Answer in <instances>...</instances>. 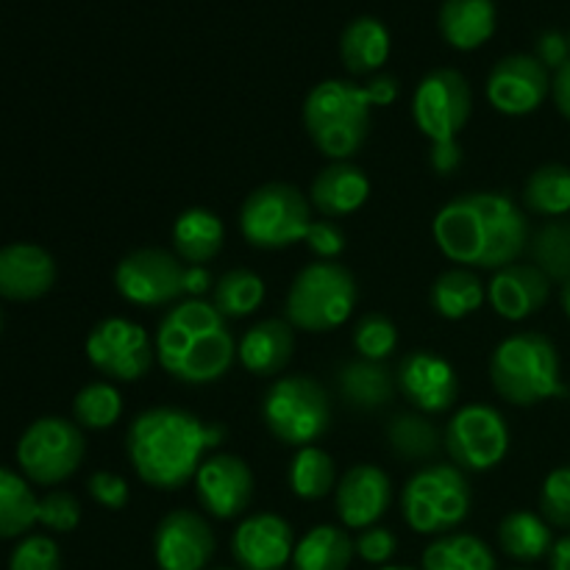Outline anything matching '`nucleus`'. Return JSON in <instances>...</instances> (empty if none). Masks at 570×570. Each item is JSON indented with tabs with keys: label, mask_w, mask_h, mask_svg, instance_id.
<instances>
[{
	"label": "nucleus",
	"mask_w": 570,
	"mask_h": 570,
	"mask_svg": "<svg viewBox=\"0 0 570 570\" xmlns=\"http://www.w3.org/2000/svg\"><path fill=\"white\" fill-rule=\"evenodd\" d=\"M289 490L298 495L301 501H321L337 490V465H334L332 454L317 445H306L298 449L289 465Z\"/></svg>",
	"instance_id": "obj_37"
},
{
	"label": "nucleus",
	"mask_w": 570,
	"mask_h": 570,
	"mask_svg": "<svg viewBox=\"0 0 570 570\" xmlns=\"http://www.w3.org/2000/svg\"><path fill=\"white\" fill-rule=\"evenodd\" d=\"M365 89L367 95H371L373 106H393L401 92V83L399 78L390 76V72H376V76L365 83Z\"/></svg>",
	"instance_id": "obj_49"
},
{
	"label": "nucleus",
	"mask_w": 570,
	"mask_h": 570,
	"mask_svg": "<svg viewBox=\"0 0 570 570\" xmlns=\"http://www.w3.org/2000/svg\"><path fill=\"white\" fill-rule=\"evenodd\" d=\"M371 198V181L354 161H332L315 176L309 187V204L328 220L348 217Z\"/></svg>",
	"instance_id": "obj_23"
},
{
	"label": "nucleus",
	"mask_w": 570,
	"mask_h": 570,
	"mask_svg": "<svg viewBox=\"0 0 570 570\" xmlns=\"http://www.w3.org/2000/svg\"><path fill=\"white\" fill-rule=\"evenodd\" d=\"M432 234L454 265L495 273L527 250L529 220L510 195L468 193L451 198L434 215Z\"/></svg>",
	"instance_id": "obj_1"
},
{
	"label": "nucleus",
	"mask_w": 570,
	"mask_h": 570,
	"mask_svg": "<svg viewBox=\"0 0 570 570\" xmlns=\"http://www.w3.org/2000/svg\"><path fill=\"white\" fill-rule=\"evenodd\" d=\"M379 570H415V568H404V566H384V568H379Z\"/></svg>",
	"instance_id": "obj_54"
},
{
	"label": "nucleus",
	"mask_w": 570,
	"mask_h": 570,
	"mask_svg": "<svg viewBox=\"0 0 570 570\" xmlns=\"http://www.w3.org/2000/svg\"><path fill=\"white\" fill-rule=\"evenodd\" d=\"M443 445L465 473L493 471L510 454V426L495 406L465 404L445 423Z\"/></svg>",
	"instance_id": "obj_11"
},
{
	"label": "nucleus",
	"mask_w": 570,
	"mask_h": 570,
	"mask_svg": "<svg viewBox=\"0 0 570 570\" xmlns=\"http://www.w3.org/2000/svg\"><path fill=\"white\" fill-rule=\"evenodd\" d=\"M432 309L445 321H462V317L473 315L482 309L488 289H484L482 278L468 267H451L443 271L432 284Z\"/></svg>",
	"instance_id": "obj_31"
},
{
	"label": "nucleus",
	"mask_w": 570,
	"mask_h": 570,
	"mask_svg": "<svg viewBox=\"0 0 570 570\" xmlns=\"http://www.w3.org/2000/svg\"><path fill=\"white\" fill-rule=\"evenodd\" d=\"M226 243V228L215 212L204 206L181 212L173 223V250L187 265L204 267L206 262L215 259Z\"/></svg>",
	"instance_id": "obj_27"
},
{
	"label": "nucleus",
	"mask_w": 570,
	"mask_h": 570,
	"mask_svg": "<svg viewBox=\"0 0 570 570\" xmlns=\"http://www.w3.org/2000/svg\"><path fill=\"white\" fill-rule=\"evenodd\" d=\"M215 557V532L195 510H173L154 532L159 570H206Z\"/></svg>",
	"instance_id": "obj_18"
},
{
	"label": "nucleus",
	"mask_w": 570,
	"mask_h": 570,
	"mask_svg": "<svg viewBox=\"0 0 570 570\" xmlns=\"http://www.w3.org/2000/svg\"><path fill=\"white\" fill-rule=\"evenodd\" d=\"M198 504L217 521L239 518L254 499V471L237 454H215L204 460L193 479Z\"/></svg>",
	"instance_id": "obj_17"
},
{
	"label": "nucleus",
	"mask_w": 570,
	"mask_h": 570,
	"mask_svg": "<svg viewBox=\"0 0 570 570\" xmlns=\"http://www.w3.org/2000/svg\"><path fill=\"white\" fill-rule=\"evenodd\" d=\"M549 570H570V534L560 538L549 554Z\"/></svg>",
	"instance_id": "obj_52"
},
{
	"label": "nucleus",
	"mask_w": 570,
	"mask_h": 570,
	"mask_svg": "<svg viewBox=\"0 0 570 570\" xmlns=\"http://www.w3.org/2000/svg\"><path fill=\"white\" fill-rule=\"evenodd\" d=\"M354 549H356V554H360L365 562L384 568L395 557V549H399V538L393 534V529L371 527V529H362L360 538L354 540Z\"/></svg>",
	"instance_id": "obj_44"
},
{
	"label": "nucleus",
	"mask_w": 570,
	"mask_h": 570,
	"mask_svg": "<svg viewBox=\"0 0 570 570\" xmlns=\"http://www.w3.org/2000/svg\"><path fill=\"white\" fill-rule=\"evenodd\" d=\"M471 482L454 462L421 468L401 490V515L417 534L443 538L471 515Z\"/></svg>",
	"instance_id": "obj_6"
},
{
	"label": "nucleus",
	"mask_w": 570,
	"mask_h": 570,
	"mask_svg": "<svg viewBox=\"0 0 570 570\" xmlns=\"http://www.w3.org/2000/svg\"><path fill=\"white\" fill-rule=\"evenodd\" d=\"M39 518V499L28 488V479L0 468V540L20 538Z\"/></svg>",
	"instance_id": "obj_35"
},
{
	"label": "nucleus",
	"mask_w": 570,
	"mask_h": 570,
	"mask_svg": "<svg viewBox=\"0 0 570 570\" xmlns=\"http://www.w3.org/2000/svg\"><path fill=\"white\" fill-rule=\"evenodd\" d=\"M390 504H393V482L382 468L371 465V462L351 465L334 490L337 518L345 529H356V532L379 527V521L387 515Z\"/></svg>",
	"instance_id": "obj_19"
},
{
	"label": "nucleus",
	"mask_w": 570,
	"mask_h": 570,
	"mask_svg": "<svg viewBox=\"0 0 570 570\" xmlns=\"http://www.w3.org/2000/svg\"><path fill=\"white\" fill-rule=\"evenodd\" d=\"M518 570H527V568H518Z\"/></svg>",
	"instance_id": "obj_57"
},
{
	"label": "nucleus",
	"mask_w": 570,
	"mask_h": 570,
	"mask_svg": "<svg viewBox=\"0 0 570 570\" xmlns=\"http://www.w3.org/2000/svg\"><path fill=\"white\" fill-rule=\"evenodd\" d=\"M543 515L529 510H515L501 518L499 523V546L507 557L515 562H538L551 554L554 549V532Z\"/></svg>",
	"instance_id": "obj_29"
},
{
	"label": "nucleus",
	"mask_w": 570,
	"mask_h": 570,
	"mask_svg": "<svg viewBox=\"0 0 570 570\" xmlns=\"http://www.w3.org/2000/svg\"><path fill=\"white\" fill-rule=\"evenodd\" d=\"M295 351V332L282 317H267L243 334L237 356L250 376L273 379L289 365Z\"/></svg>",
	"instance_id": "obj_24"
},
{
	"label": "nucleus",
	"mask_w": 570,
	"mask_h": 570,
	"mask_svg": "<svg viewBox=\"0 0 570 570\" xmlns=\"http://www.w3.org/2000/svg\"><path fill=\"white\" fill-rule=\"evenodd\" d=\"M220 570H228V568H220Z\"/></svg>",
	"instance_id": "obj_58"
},
{
	"label": "nucleus",
	"mask_w": 570,
	"mask_h": 570,
	"mask_svg": "<svg viewBox=\"0 0 570 570\" xmlns=\"http://www.w3.org/2000/svg\"><path fill=\"white\" fill-rule=\"evenodd\" d=\"M551 92V76L532 53L504 56L488 76V100L499 115L523 117L543 106Z\"/></svg>",
	"instance_id": "obj_15"
},
{
	"label": "nucleus",
	"mask_w": 570,
	"mask_h": 570,
	"mask_svg": "<svg viewBox=\"0 0 570 570\" xmlns=\"http://www.w3.org/2000/svg\"><path fill=\"white\" fill-rule=\"evenodd\" d=\"M262 421L278 443L306 449L332 429V399L317 379L282 376L262 399Z\"/></svg>",
	"instance_id": "obj_8"
},
{
	"label": "nucleus",
	"mask_w": 570,
	"mask_h": 570,
	"mask_svg": "<svg viewBox=\"0 0 570 570\" xmlns=\"http://www.w3.org/2000/svg\"><path fill=\"white\" fill-rule=\"evenodd\" d=\"M523 206H527L529 212H534V215L549 217V220L568 217L570 167L557 165V161L538 167V170L527 178V184H523Z\"/></svg>",
	"instance_id": "obj_34"
},
{
	"label": "nucleus",
	"mask_w": 570,
	"mask_h": 570,
	"mask_svg": "<svg viewBox=\"0 0 570 570\" xmlns=\"http://www.w3.org/2000/svg\"><path fill=\"white\" fill-rule=\"evenodd\" d=\"M87 360L111 382H139L154 367L156 345L139 323L106 317L89 332Z\"/></svg>",
	"instance_id": "obj_13"
},
{
	"label": "nucleus",
	"mask_w": 570,
	"mask_h": 570,
	"mask_svg": "<svg viewBox=\"0 0 570 570\" xmlns=\"http://www.w3.org/2000/svg\"><path fill=\"white\" fill-rule=\"evenodd\" d=\"M493 0H443L438 26L445 42L456 50H476L495 33Z\"/></svg>",
	"instance_id": "obj_26"
},
{
	"label": "nucleus",
	"mask_w": 570,
	"mask_h": 570,
	"mask_svg": "<svg viewBox=\"0 0 570 570\" xmlns=\"http://www.w3.org/2000/svg\"><path fill=\"white\" fill-rule=\"evenodd\" d=\"M337 387L351 410L379 412L393 401L399 384H395V373L384 362H371L356 356V360L345 362L340 367Z\"/></svg>",
	"instance_id": "obj_25"
},
{
	"label": "nucleus",
	"mask_w": 570,
	"mask_h": 570,
	"mask_svg": "<svg viewBox=\"0 0 570 570\" xmlns=\"http://www.w3.org/2000/svg\"><path fill=\"white\" fill-rule=\"evenodd\" d=\"M154 345L161 371L189 387L220 382L237 356L226 317L204 298H187L173 306L156 328Z\"/></svg>",
	"instance_id": "obj_3"
},
{
	"label": "nucleus",
	"mask_w": 570,
	"mask_h": 570,
	"mask_svg": "<svg viewBox=\"0 0 570 570\" xmlns=\"http://www.w3.org/2000/svg\"><path fill=\"white\" fill-rule=\"evenodd\" d=\"M184 273L176 254L165 248H137L115 267V287L134 306H167L184 295Z\"/></svg>",
	"instance_id": "obj_14"
},
{
	"label": "nucleus",
	"mask_w": 570,
	"mask_h": 570,
	"mask_svg": "<svg viewBox=\"0 0 570 570\" xmlns=\"http://www.w3.org/2000/svg\"><path fill=\"white\" fill-rule=\"evenodd\" d=\"M293 527L276 512L243 518L232 534V557L243 570H282L293 562Z\"/></svg>",
	"instance_id": "obj_20"
},
{
	"label": "nucleus",
	"mask_w": 570,
	"mask_h": 570,
	"mask_svg": "<svg viewBox=\"0 0 570 570\" xmlns=\"http://www.w3.org/2000/svg\"><path fill=\"white\" fill-rule=\"evenodd\" d=\"M423 570H495L490 546L476 534L451 532L438 538L423 551Z\"/></svg>",
	"instance_id": "obj_32"
},
{
	"label": "nucleus",
	"mask_w": 570,
	"mask_h": 570,
	"mask_svg": "<svg viewBox=\"0 0 570 570\" xmlns=\"http://www.w3.org/2000/svg\"><path fill=\"white\" fill-rule=\"evenodd\" d=\"M9 570H61L59 546L45 534H31L11 551Z\"/></svg>",
	"instance_id": "obj_42"
},
{
	"label": "nucleus",
	"mask_w": 570,
	"mask_h": 570,
	"mask_svg": "<svg viewBox=\"0 0 570 570\" xmlns=\"http://www.w3.org/2000/svg\"><path fill=\"white\" fill-rule=\"evenodd\" d=\"M265 304V282L248 267H232L212 287V306L223 317H248Z\"/></svg>",
	"instance_id": "obj_36"
},
{
	"label": "nucleus",
	"mask_w": 570,
	"mask_h": 570,
	"mask_svg": "<svg viewBox=\"0 0 570 570\" xmlns=\"http://www.w3.org/2000/svg\"><path fill=\"white\" fill-rule=\"evenodd\" d=\"M356 289L354 273L337 262H312L293 278L284 304V315L293 328L309 334H326L348 323L354 315Z\"/></svg>",
	"instance_id": "obj_7"
},
{
	"label": "nucleus",
	"mask_w": 570,
	"mask_h": 570,
	"mask_svg": "<svg viewBox=\"0 0 570 570\" xmlns=\"http://www.w3.org/2000/svg\"><path fill=\"white\" fill-rule=\"evenodd\" d=\"M42 527L53 529V532H72L81 523V504L67 490H50L48 495L39 499V518Z\"/></svg>",
	"instance_id": "obj_43"
},
{
	"label": "nucleus",
	"mask_w": 570,
	"mask_h": 570,
	"mask_svg": "<svg viewBox=\"0 0 570 570\" xmlns=\"http://www.w3.org/2000/svg\"><path fill=\"white\" fill-rule=\"evenodd\" d=\"M560 304H562V309H566V315L570 317V282L562 284V289H560Z\"/></svg>",
	"instance_id": "obj_53"
},
{
	"label": "nucleus",
	"mask_w": 570,
	"mask_h": 570,
	"mask_svg": "<svg viewBox=\"0 0 570 570\" xmlns=\"http://www.w3.org/2000/svg\"><path fill=\"white\" fill-rule=\"evenodd\" d=\"M551 95H554V104L560 109V115L570 120V61L566 67H560L554 72V78H551Z\"/></svg>",
	"instance_id": "obj_51"
},
{
	"label": "nucleus",
	"mask_w": 570,
	"mask_h": 570,
	"mask_svg": "<svg viewBox=\"0 0 570 570\" xmlns=\"http://www.w3.org/2000/svg\"><path fill=\"white\" fill-rule=\"evenodd\" d=\"M122 415V395L115 384L109 382H92L87 387L78 390L72 399V417L81 429H109L120 421Z\"/></svg>",
	"instance_id": "obj_39"
},
{
	"label": "nucleus",
	"mask_w": 570,
	"mask_h": 570,
	"mask_svg": "<svg viewBox=\"0 0 570 570\" xmlns=\"http://www.w3.org/2000/svg\"><path fill=\"white\" fill-rule=\"evenodd\" d=\"M87 490L100 507H106V510H126V504L131 501L128 482L111 471H95L92 476H89Z\"/></svg>",
	"instance_id": "obj_46"
},
{
	"label": "nucleus",
	"mask_w": 570,
	"mask_h": 570,
	"mask_svg": "<svg viewBox=\"0 0 570 570\" xmlns=\"http://www.w3.org/2000/svg\"><path fill=\"white\" fill-rule=\"evenodd\" d=\"M540 515L557 529H570V465H560L540 488Z\"/></svg>",
	"instance_id": "obj_41"
},
{
	"label": "nucleus",
	"mask_w": 570,
	"mask_h": 570,
	"mask_svg": "<svg viewBox=\"0 0 570 570\" xmlns=\"http://www.w3.org/2000/svg\"><path fill=\"white\" fill-rule=\"evenodd\" d=\"M309 226V198L295 184H262L239 206V232L245 243L259 250H282L304 243Z\"/></svg>",
	"instance_id": "obj_9"
},
{
	"label": "nucleus",
	"mask_w": 570,
	"mask_h": 570,
	"mask_svg": "<svg viewBox=\"0 0 570 570\" xmlns=\"http://www.w3.org/2000/svg\"><path fill=\"white\" fill-rule=\"evenodd\" d=\"M226 429L209 426L181 406H150L139 412L126 434L134 471L148 488L173 493L187 488Z\"/></svg>",
	"instance_id": "obj_2"
},
{
	"label": "nucleus",
	"mask_w": 570,
	"mask_h": 570,
	"mask_svg": "<svg viewBox=\"0 0 570 570\" xmlns=\"http://www.w3.org/2000/svg\"><path fill=\"white\" fill-rule=\"evenodd\" d=\"M395 384H399L401 395L410 401L412 410L423 412V415H443L460 399L456 371L449 360L434 351L406 354L395 371Z\"/></svg>",
	"instance_id": "obj_16"
},
{
	"label": "nucleus",
	"mask_w": 570,
	"mask_h": 570,
	"mask_svg": "<svg viewBox=\"0 0 570 570\" xmlns=\"http://www.w3.org/2000/svg\"><path fill=\"white\" fill-rule=\"evenodd\" d=\"M490 382L512 406H534L568 393L560 351L540 332H518L501 340L490 356Z\"/></svg>",
	"instance_id": "obj_4"
},
{
	"label": "nucleus",
	"mask_w": 570,
	"mask_h": 570,
	"mask_svg": "<svg viewBox=\"0 0 570 570\" xmlns=\"http://www.w3.org/2000/svg\"><path fill=\"white\" fill-rule=\"evenodd\" d=\"M340 59L351 76H373L390 59V31L376 17H356L340 37Z\"/></svg>",
	"instance_id": "obj_28"
},
{
	"label": "nucleus",
	"mask_w": 570,
	"mask_h": 570,
	"mask_svg": "<svg viewBox=\"0 0 570 570\" xmlns=\"http://www.w3.org/2000/svg\"><path fill=\"white\" fill-rule=\"evenodd\" d=\"M87 443L78 423L65 417H39L22 432L17 443V462L28 482L53 484L67 482L81 468Z\"/></svg>",
	"instance_id": "obj_10"
},
{
	"label": "nucleus",
	"mask_w": 570,
	"mask_h": 570,
	"mask_svg": "<svg viewBox=\"0 0 570 570\" xmlns=\"http://www.w3.org/2000/svg\"><path fill=\"white\" fill-rule=\"evenodd\" d=\"M354 540L348 532L332 523L309 529L295 543L293 568L295 570H348L354 560Z\"/></svg>",
	"instance_id": "obj_30"
},
{
	"label": "nucleus",
	"mask_w": 570,
	"mask_h": 570,
	"mask_svg": "<svg viewBox=\"0 0 570 570\" xmlns=\"http://www.w3.org/2000/svg\"><path fill=\"white\" fill-rule=\"evenodd\" d=\"M387 445L406 462L432 460L443 449V434L423 412H399L387 423Z\"/></svg>",
	"instance_id": "obj_33"
},
{
	"label": "nucleus",
	"mask_w": 570,
	"mask_h": 570,
	"mask_svg": "<svg viewBox=\"0 0 570 570\" xmlns=\"http://www.w3.org/2000/svg\"><path fill=\"white\" fill-rule=\"evenodd\" d=\"M0 326H3V317H0Z\"/></svg>",
	"instance_id": "obj_55"
},
{
	"label": "nucleus",
	"mask_w": 570,
	"mask_h": 570,
	"mask_svg": "<svg viewBox=\"0 0 570 570\" xmlns=\"http://www.w3.org/2000/svg\"><path fill=\"white\" fill-rule=\"evenodd\" d=\"M429 161H432L434 173H440V176L456 173L462 165L460 142H456V139H449V142H432V156H429Z\"/></svg>",
	"instance_id": "obj_48"
},
{
	"label": "nucleus",
	"mask_w": 570,
	"mask_h": 570,
	"mask_svg": "<svg viewBox=\"0 0 570 570\" xmlns=\"http://www.w3.org/2000/svg\"><path fill=\"white\" fill-rule=\"evenodd\" d=\"M371 95L354 81L328 78L304 100V128L315 148L332 161H348L371 131Z\"/></svg>",
	"instance_id": "obj_5"
},
{
	"label": "nucleus",
	"mask_w": 570,
	"mask_h": 570,
	"mask_svg": "<svg viewBox=\"0 0 570 570\" xmlns=\"http://www.w3.org/2000/svg\"><path fill=\"white\" fill-rule=\"evenodd\" d=\"M56 284V262L33 243L0 248V295L9 301H37Z\"/></svg>",
	"instance_id": "obj_22"
},
{
	"label": "nucleus",
	"mask_w": 570,
	"mask_h": 570,
	"mask_svg": "<svg viewBox=\"0 0 570 570\" xmlns=\"http://www.w3.org/2000/svg\"><path fill=\"white\" fill-rule=\"evenodd\" d=\"M473 111L471 83L454 67H438L426 72L412 95V120L417 131L432 142H449L460 137Z\"/></svg>",
	"instance_id": "obj_12"
},
{
	"label": "nucleus",
	"mask_w": 570,
	"mask_h": 570,
	"mask_svg": "<svg viewBox=\"0 0 570 570\" xmlns=\"http://www.w3.org/2000/svg\"><path fill=\"white\" fill-rule=\"evenodd\" d=\"M215 282H212V273L206 267L187 265V273H184V295L189 298H204L206 293H212Z\"/></svg>",
	"instance_id": "obj_50"
},
{
	"label": "nucleus",
	"mask_w": 570,
	"mask_h": 570,
	"mask_svg": "<svg viewBox=\"0 0 570 570\" xmlns=\"http://www.w3.org/2000/svg\"><path fill=\"white\" fill-rule=\"evenodd\" d=\"M534 267L549 276V282H570V220L557 217V220L543 223L529 239Z\"/></svg>",
	"instance_id": "obj_38"
},
{
	"label": "nucleus",
	"mask_w": 570,
	"mask_h": 570,
	"mask_svg": "<svg viewBox=\"0 0 570 570\" xmlns=\"http://www.w3.org/2000/svg\"><path fill=\"white\" fill-rule=\"evenodd\" d=\"M351 343H354L356 354L362 360L387 362L395 354V348H399V328L382 312H367V315H362L354 323Z\"/></svg>",
	"instance_id": "obj_40"
},
{
	"label": "nucleus",
	"mask_w": 570,
	"mask_h": 570,
	"mask_svg": "<svg viewBox=\"0 0 570 570\" xmlns=\"http://www.w3.org/2000/svg\"><path fill=\"white\" fill-rule=\"evenodd\" d=\"M304 243L317 256V262H334L345 250V234L337 223L323 217V220H312Z\"/></svg>",
	"instance_id": "obj_45"
},
{
	"label": "nucleus",
	"mask_w": 570,
	"mask_h": 570,
	"mask_svg": "<svg viewBox=\"0 0 570 570\" xmlns=\"http://www.w3.org/2000/svg\"><path fill=\"white\" fill-rule=\"evenodd\" d=\"M534 59L540 61V65L546 67V70H560V67H566L570 61V42L568 37L562 31H554V28H549V31H543L538 37V42H534Z\"/></svg>",
	"instance_id": "obj_47"
},
{
	"label": "nucleus",
	"mask_w": 570,
	"mask_h": 570,
	"mask_svg": "<svg viewBox=\"0 0 570 570\" xmlns=\"http://www.w3.org/2000/svg\"><path fill=\"white\" fill-rule=\"evenodd\" d=\"M568 42H570V33H568Z\"/></svg>",
	"instance_id": "obj_56"
},
{
	"label": "nucleus",
	"mask_w": 570,
	"mask_h": 570,
	"mask_svg": "<svg viewBox=\"0 0 570 570\" xmlns=\"http://www.w3.org/2000/svg\"><path fill=\"white\" fill-rule=\"evenodd\" d=\"M551 298V282L540 267L534 265H512L493 273L488 284V301L493 312L504 321H527L538 315Z\"/></svg>",
	"instance_id": "obj_21"
}]
</instances>
